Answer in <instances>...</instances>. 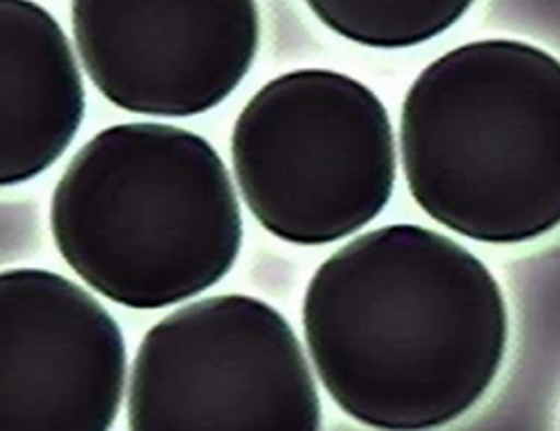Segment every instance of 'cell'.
Returning a JSON list of instances; mask_svg holds the SVG:
<instances>
[{
	"label": "cell",
	"instance_id": "6",
	"mask_svg": "<svg viewBox=\"0 0 560 431\" xmlns=\"http://www.w3.org/2000/svg\"><path fill=\"white\" fill-rule=\"evenodd\" d=\"M91 82L116 107L148 116H196L230 98L259 50V8L234 3L71 5Z\"/></svg>",
	"mask_w": 560,
	"mask_h": 431
},
{
	"label": "cell",
	"instance_id": "7",
	"mask_svg": "<svg viewBox=\"0 0 560 431\" xmlns=\"http://www.w3.org/2000/svg\"><path fill=\"white\" fill-rule=\"evenodd\" d=\"M126 341L89 291L57 272L0 277V431H109Z\"/></svg>",
	"mask_w": 560,
	"mask_h": 431
},
{
	"label": "cell",
	"instance_id": "4",
	"mask_svg": "<svg viewBox=\"0 0 560 431\" xmlns=\"http://www.w3.org/2000/svg\"><path fill=\"white\" fill-rule=\"evenodd\" d=\"M232 164L264 230L295 245L334 243L375 221L393 196L390 116L350 75L291 71L264 84L238 114Z\"/></svg>",
	"mask_w": 560,
	"mask_h": 431
},
{
	"label": "cell",
	"instance_id": "5",
	"mask_svg": "<svg viewBox=\"0 0 560 431\" xmlns=\"http://www.w3.org/2000/svg\"><path fill=\"white\" fill-rule=\"evenodd\" d=\"M320 397L291 323L253 295H213L137 350L130 431H320Z\"/></svg>",
	"mask_w": 560,
	"mask_h": 431
},
{
	"label": "cell",
	"instance_id": "3",
	"mask_svg": "<svg viewBox=\"0 0 560 431\" xmlns=\"http://www.w3.org/2000/svg\"><path fill=\"white\" fill-rule=\"evenodd\" d=\"M401 164L418 207L481 243L560 225V59L515 39L458 46L401 107Z\"/></svg>",
	"mask_w": 560,
	"mask_h": 431
},
{
	"label": "cell",
	"instance_id": "2",
	"mask_svg": "<svg viewBox=\"0 0 560 431\" xmlns=\"http://www.w3.org/2000/svg\"><path fill=\"white\" fill-rule=\"evenodd\" d=\"M50 228L80 280L130 310H162L218 284L243 243L221 155L164 123H122L86 141L52 194Z\"/></svg>",
	"mask_w": 560,
	"mask_h": 431
},
{
	"label": "cell",
	"instance_id": "9",
	"mask_svg": "<svg viewBox=\"0 0 560 431\" xmlns=\"http://www.w3.org/2000/svg\"><path fill=\"white\" fill-rule=\"evenodd\" d=\"M336 35L370 48H409L443 35L470 10V3L418 0V3H372V0H316L308 3Z\"/></svg>",
	"mask_w": 560,
	"mask_h": 431
},
{
	"label": "cell",
	"instance_id": "1",
	"mask_svg": "<svg viewBox=\"0 0 560 431\" xmlns=\"http://www.w3.org/2000/svg\"><path fill=\"white\" fill-rule=\"evenodd\" d=\"M334 403L380 431H431L468 413L506 354L500 282L454 238L386 225L334 253L302 304Z\"/></svg>",
	"mask_w": 560,
	"mask_h": 431
},
{
	"label": "cell",
	"instance_id": "8",
	"mask_svg": "<svg viewBox=\"0 0 560 431\" xmlns=\"http://www.w3.org/2000/svg\"><path fill=\"white\" fill-rule=\"evenodd\" d=\"M3 135L0 182L14 187L48 171L84 118V86L61 25L37 3H0Z\"/></svg>",
	"mask_w": 560,
	"mask_h": 431
}]
</instances>
